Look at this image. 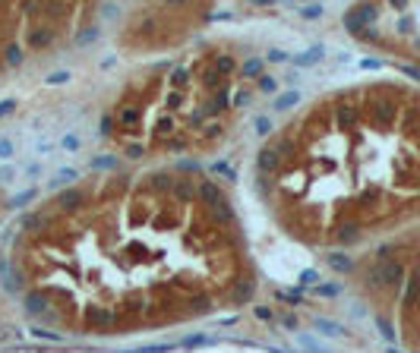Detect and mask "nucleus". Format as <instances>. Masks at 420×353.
I'll return each instance as SVG.
<instances>
[{"label":"nucleus","instance_id":"nucleus-1","mask_svg":"<svg viewBox=\"0 0 420 353\" xmlns=\"http://www.w3.org/2000/svg\"><path fill=\"white\" fill-rule=\"evenodd\" d=\"M25 306L76 334H136L225 309L246 287L237 218L183 174L105 177L45 202L19 227Z\"/></svg>","mask_w":420,"mask_h":353}]
</instances>
